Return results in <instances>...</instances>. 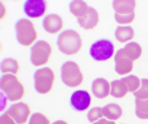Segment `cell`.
<instances>
[{"mask_svg":"<svg viewBox=\"0 0 148 124\" xmlns=\"http://www.w3.org/2000/svg\"><path fill=\"white\" fill-rule=\"evenodd\" d=\"M103 116H104L103 108H99V106L90 109V112L87 113V120H89L90 123H95V122H97V120L103 119Z\"/></svg>","mask_w":148,"mask_h":124,"instance_id":"26","label":"cell"},{"mask_svg":"<svg viewBox=\"0 0 148 124\" xmlns=\"http://www.w3.org/2000/svg\"><path fill=\"white\" fill-rule=\"evenodd\" d=\"M77 24L81 27V28L86 29V31H90V29L95 28V27L99 24V14H97L96 9L90 6L89 10L86 12V14L77 19Z\"/></svg>","mask_w":148,"mask_h":124,"instance_id":"13","label":"cell"},{"mask_svg":"<svg viewBox=\"0 0 148 124\" xmlns=\"http://www.w3.org/2000/svg\"><path fill=\"white\" fill-rule=\"evenodd\" d=\"M114 62H115V72L118 75H128L132 72L133 61L124 55L122 48L114 55Z\"/></svg>","mask_w":148,"mask_h":124,"instance_id":"11","label":"cell"},{"mask_svg":"<svg viewBox=\"0 0 148 124\" xmlns=\"http://www.w3.org/2000/svg\"><path fill=\"white\" fill-rule=\"evenodd\" d=\"M115 39L120 43H129L132 42L133 37H134V29L129 25H119L115 29Z\"/></svg>","mask_w":148,"mask_h":124,"instance_id":"16","label":"cell"},{"mask_svg":"<svg viewBox=\"0 0 148 124\" xmlns=\"http://www.w3.org/2000/svg\"><path fill=\"white\" fill-rule=\"evenodd\" d=\"M57 47H58L60 52H62L65 56L76 55L82 47L81 36L73 29H67L58 36Z\"/></svg>","mask_w":148,"mask_h":124,"instance_id":"1","label":"cell"},{"mask_svg":"<svg viewBox=\"0 0 148 124\" xmlns=\"http://www.w3.org/2000/svg\"><path fill=\"white\" fill-rule=\"evenodd\" d=\"M89 53L95 61H106L114 56V45L109 39H99L90 46Z\"/></svg>","mask_w":148,"mask_h":124,"instance_id":"7","label":"cell"},{"mask_svg":"<svg viewBox=\"0 0 148 124\" xmlns=\"http://www.w3.org/2000/svg\"><path fill=\"white\" fill-rule=\"evenodd\" d=\"M28 124H49V119L42 113H34L31 115Z\"/></svg>","mask_w":148,"mask_h":124,"instance_id":"27","label":"cell"},{"mask_svg":"<svg viewBox=\"0 0 148 124\" xmlns=\"http://www.w3.org/2000/svg\"><path fill=\"white\" fill-rule=\"evenodd\" d=\"M103 114L104 118L115 122L123 115V109L118 104H106L105 106H103Z\"/></svg>","mask_w":148,"mask_h":124,"instance_id":"18","label":"cell"},{"mask_svg":"<svg viewBox=\"0 0 148 124\" xmlns=\"http://www.w3.org/2000/svg\"><path fill=\"white\" fill-rule=\"evenodd\" d=\"M0 8H1V19H3V18L5 16V6H4V4H3V3L0 4Z\"/></svg>","mask_w":148,"mask_h":124,"instance_id":"31","label":"cell"},{"mask_svg":"<svg viewBox=\"0 0 148 124\" xmlns=\"http://www.w3.org/2000/svg\"><path fill=\"white\" fill-rule=\"evenodd\" d=\"M70 104L77 112H84L91 104V96L86 90H76L70 96Z\"/></svg>","mask_w":148,"mask_h":124,"instance_id":"9","label":"cell"},{"mask_svg":"<svg viewBox=\"0 0 148 124\" xmlns=\"http://www.w3.org/2000/svg\"><path fill=\"white\" fill-rule=\"evenodd\" d=\"M43 29L49 34H57L63 28V19L57 14H48L43 19Z\"/></svg>","mask_w":148,"mask_h":124,"instance_id":"12","label":"cell"},{"mask_svg":"<svg viewBox=\"0 0 148 124\" xmlns=\"http://www.w3.org/2000/svg\"><path fill=\"white\" fill-rule=\"evenodd\" d=\"M137 3L134 0H114L113 9L116 14H127V13H134Z\"/></svg>","mask_w":148,"mask_h":124,"instance_id":"15","label":"cell"},{"mask_svg":"<svg viewBox=\"0 0 148 124\" xmlns=\"http://www.w3.org/2000/svg\"><path fill=\"white\" fill-rule=\"evenodd\" d=\"M0 124H16V122L8 113H4L1 115V118H0Z\"/></svg>","mask_w":148,"mask_h":124,"instance_id":"28","label":"cell"},{"mask_svg":"<svg viewBox=\"0 0 148 124\" xmlns=\"http://www.w3.org/2000/svg\"><path fill=\"white\" fill-rule=\"evenodd\" d=\"M61 80L69 88H77L84 81V75L79 65L73 61H67L61 67Z\"/></svg>","mask_w":148,"mask_h":124,"instance_id":"4","label":"cell"},{"mask_svg":"<svg viewBox=\"0 0 148 124\" xmlns=\"http://www.w3.org/2000/svg\"><path fill=\"white\" fill-rule=\"evenodd\" d=\"M92 124H115V122H113V120H109V119H106V118H103V119L97 120V122L92 123Z\"/></svg>","mask_w":148,"mask_h":124,"instance_id":"29","label":"cell"},{"mask_svg":"<svg viewBox=\"0 0 148 124\" xmlns=\"http://www.w3.org/2000/svg\"><path fill=\"white\" fill-rule=\"evenodd\" d=\"M136 99H148V79L140 80L139 89L134 92Z\"/></svg>","mask_w":148,"mask_h":124,"instance_id":"24","label":"cell"},{"mask_svg":"<svg viewBox=\"0 0 148 124\" xmlns=\"http://www.w3.org/2000/svg\"><path fill=\"white\" fill-rule=\"evenodd\" d=\"M46 9L47 3L45 0H27L23 5V10H24L25 15H28L32 19L43 16V14L46 13Z\"/></svg>","mask_w":148,"mask_h":124,"instance_id":"10","label":"cell"},{"mask_svg":"<svg viewBox=\"0 0 148 124\" xmlns=\"http://www.w3.org/2000/svg\"><path fill=\"white\" fill-rule=\"evenodd\" d=\"M123 52L124 55H125L128 58H130L132 61L134 62L136 60H138L140 56H142V48H140V46L138 45L137 42H129L127 43L125 46L123 47Z\"/></svg>","mask_w":148,"mask_h":124,"instance_id":"19","label":"cell"},{"mask_svg":"<svg viewBox=\"0 0 148 124\" xmlns=\"http://www.w3.org/2000/svg\"><path fill=\"white\" fill-rule=\"evenodd\" d=\"M6 113L15 120L16 124H25L31 118V108L25 103L13 104Z\"/></svg>","mask_w":148,"mask_h":124,"instance_id":"8","label":"cell"},{"mask_svg":"<svg viewBox=\"0 0 148 124\" xmlns=\"http://www.w3.org/2000/svg\"><path fill=\"white\" fill-rule=\"evenodd\" d=\"M15 33H16V41L19 45L29 47L33 46V43L37 41V32L34 24L29 19H19L15 23Z\"/></svg>","mask_w":148,"mask_h":124,"instance_id":"3","label":"cell"},{"mask_svg":"<svg viewBox=\"0 0 148 124\" xmlns=\"http://www.w3.org/2000/svg\"><path fill=\"white\" fill-rule=\"evenodd\" d=\"M55 82V72L49 67H41L34 72V89L41 95H46L52 90Z\"/></svg>","mask_w":148,"mask_h":124,"instance_id":"5","label":"cell"},{"mask_svg":"<svg viewBox=\"0 0 148 124\" xmlns=\"http://www.w3.org/2000/svg\"><path fill=\"white\" fill-rule=\"evenodd\" d=\"M0 89L1 92L8 98L9 101H18L24 96V86L18 80L15 75L8 73V75H3L0 80Z\"/></svg>","mask_w":148,"mask_h":124,"instance_id":"2","label":"cell"},{"mask_svg":"<svg viewBox=\"0 0 148 124\" xmlns=\"http://www.w3.org/2000/svg\"><path fill=\"white\" fill-rule=\"evenodd\" d=\"M124 82H125V85L128 86V90H129V92H136L138 89H139L140 86V80L137 77V76L134 75H128L122 79Z\"/></svg>","mask_w":148,"mask_h":124,"instance_id":"23","label":"cell"},{"mask_svg":"<svg viewBox=\"0 0 148 124\" xmlns=\"http://www.w3.org/2000/svg\"><path fill=\"white\" fill-rule=\"evenodd\" d=\"M136 18V14L134 13H127V14H114V19L118 24H129L132 23Z\"/></svg>","mask_w":148,"mask_h":124,"instance_id":"25","label":"cell"},{"mask_svg":"<svg viewBox=\"0 0 148 124\" xmlns=\"http://www.w3.org/2000/svg\"><path fill=\"white\" fill-rule=\"evenodd\" d=\"M128 92H129L128 86L125 85V82H124L122 79L114 80V81L110 84V95L114 96V98H116V99L124 98Z\"/></svg>","mask_w":148,"mask_h":124,"instance_id":"17","label":"cell"},{"mask_svg":"<svg viewBox=\"0 0 148 124\" xmlns=\"http://www.w3.org/2000/svg\"><path fill=\"white\" fill-rule=\"evenodd\" d=\"M52 55V47L46 41H38L31 48V62L36 67L47 65Z\"/></svg>","mask_w":148,"mask_h":124,"instance_id":"6","label":"cell"},{"mask_svg":"<svg viewBox=\"0 0 148 124\" xmlns=\"http://www.w3.org/2000/svg\"><path fill=\"white\" fill-rule=\"evenodd\" d=\"M91 91L97 99H105L108 95H110V84L106 79H95L91 84Z\"/></svg>","mask_w":148,"mask_h":124,"instance_id":"14","label":"cell"},{"mask_svg":"<svg viewBox=\"0 0 148 124\" xmlns=\"http://www.w3.org/2000/svg\"><path fill=\"white\" fill-rule=\"evenodd\" d=\"M0 70L4 75L12 73V75H16L19 72V62L15 58H5L1 61V66Z\"/></svg>","mask_w":148,"mask_h":124,"instance_id":"21","label":"cell"},{"mask_svg":"<svg viewBox=\"0 0 148 124\" xmlns=\"http://www.w3.org/2000/svg\"><path fill=\"white\" fill-rule=\"evenodd\" d=\"M69 8H70L71 14L75 15L76 18L79 19V18H81V16H84L86 14V12L89 10L90 6L87 5L85 1H81V0H73V1L70 3Z\"/></svg>","mask_w":148,"mask_h":124,"instance_id":"20","label":"cell"},{"mask_svg":"<svg viewBox=\"0 0 148 124\" xmlns=\"http://www.w3.org/2000/svg\"><path fill=\"white\" fill-rule=\"evenodd\" d=\"M52 124H69V123H66L65 120H56V122L52 123Z\"/></svg>","mask_w":148,"mask_h":124,"instance_id":"32","label":"cell"},{"mask_svg":"<svg viewBox=\"0 0 148 124\" xmlns=\"http://www.w3.org/2000/svg\"><path fill=\"white\" fill-rule=\"evenodd\" d=\"M6 96L4 95V94H1V110H4L5 109V101H6Z\"/></svg>","mask_w":148,"mask_h":124,"instance_id":"30","label":"cell"},{"mask_svg":"<svg viewBox=\"0 0 148 124\" xmlns=\"http://www.w3.org/2000/svg\"><path fill=\"white\" fill-rule=\"evenodd\" d=\"M136 115L139 119H148V99H136Z\"/></svg>","mask_w":148,"mask_h":124,"instance_id":"22","label":"cell"}]
</instances>
